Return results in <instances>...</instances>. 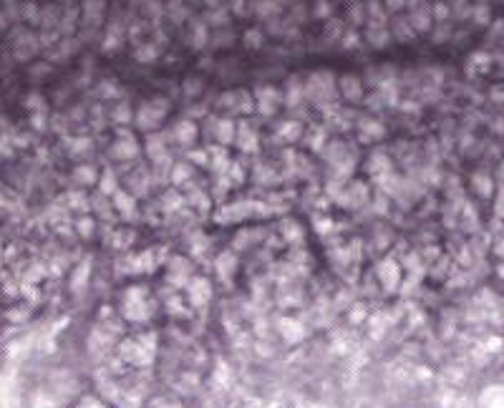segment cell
Segmentation results:
<instances>
[{"instance_id":"cell-1","label":"cell","mask_w":504,"mask_h":408,"mask_svg":"<svg viewBox=\"0 0 504 408\" xmlns=\"http://www.w3.org/2000/svg\"><path fill=\"white\" fill-rule=\"evenodd\" d=\"M167 114H169V101L167 98H151V101H144L139 106L134 121L142 131H156L162 126V121L167 118Z\"/></svg>"},{"instance_id":"cell-2","label":"cell","mask_w":504,"mask_h":408,"mask_svg":"<svg viewBox=\"0 0 504 408\" xmlns=\"http://www.w3.org/2000/svg\"><path fill=\"white\" fill-rule=\"evenodd\" d=\"M335 78L326 73V71H318V73H313L310 78H308V84H305V96H310V98H315V101H328V98H333L335 96Z\"/></svg>"},{"instance_id":"cell-3","label":"cell","mask_w":504,"mask_h":408,"mask_svg":"<svg viewBox=\"0 0 504 408\" xmlns=\"http://www.w3.org/2000/svg\"><path fill=\"white\" fill-rule=\"evenodd\" d=\"M255 104H257V111L263 116H272L277 111V106L283 104V93L272 86H260L255 88Z\"/></svg>"},{"instance_id":"cell-4","label":"cell","mask_w":504,"mask_h":408,"mask_svg":"<svg viewBox=\"0 0 504 408\" xmlns=\"http://www.w3.org/2000/svg\"><path fill=\"white\" fill-rule=\"evenodd\" d=\"M207 124H209L207 134L209 136H214L222 146L232 144V141L237 139V124H235L232 118H212Z\"/></svg>"},{"instance_id":"cell-5","label":"cell","mask_w":504,"mask_h":408,"mask_svg":"<svg viewBox=\"0 0 504 408\" xmlns=\"http://www.w3.org/2000/svg\"><path fill=\"white\" fill-rule=\"evenodd\" d=\"M139 154V144L129 131H119V139L111 144V156L114 159H134Z\"/></svg>"},{"instance_id":"cell-6","label":"cell","mask_w":504,"mask_h":408,"mask_svg":"<svg viewBox=\"0 0 504 408\" xmlns=\"http://www.w3.org/2000/svg\"><path fill=\"white\" fill-rule=\"evenodd\" d=\"M338 88H340L343 98H348V101H360L363 98V84H360L358 76H351V73L340 76L338 78Z\"/></svg>"},{"instance_id":"cell-7","label":"cell","mask_w":504,"mask_h":408,"mask_svg":"<svg viewBox=\"0 0 504 408\" xmlns=\"http://www.w3.org/2000/svg\"><path fill=\"white\" fill-rule=\"evenodd\" d=\"M13 51H15V58H21V60L30 58V56L38 51V38H35L33 33H21V35L15 38Z\"/></svg>"},{"instance_id":"cell-8","label":"cell","mask_w":504,"mask_h":408,"mask_svg":"<svg viewBox=\"0 0 504 408\" xmlns=\"http://www.w3.org/2000/svg\"><path fill=\"white\" fill-rule=\"evenodd\" d=\"M169 139H174V141L182 144V146L192 144V141L197 139V124H194V121H179L177 126L172 129Z\"/></svg>"},{"instance_id":"cell-9","label":"cell","mask_w":504,"mask_h":408,"mask_svg":"<svg viewBox=\"0 0 504 408\" xmlns=\"http://www.w3.org/2000/svg\"><path fill=\"white\" fill-rule=\"evenodd\" d=\"M147 154H149V159L151 161H164L169 154H167V139L162 136V134H149V139H147Z\"/></svg>"},{"instance_id":"cell-10","label":"cell","mask_w":504,"mask_h":408,"mask_svg":"<svg viewBox=\"0 0 504 408\" xmlns=\"http://www.w3.org/2000/svg\"><path fill=\"white\" fill-rule=\"evenodd\" d=\"M235 144H237L242 151H257V136H255V131L250 129L247 121H242L237 126V139H235Z\"/></svg>"},{"instance_id":"cell-11","label":"cell","mask_w":504,"mask_h":408,"mask_svg":"<svg viewBox=\"0 0 504 408\" xmlns=\"http://www.w3.org/2000/svg\"><path fill=\"white\" fill-rule=\"evenodd\" d=\"M305 101V84H300V78H290L285 86V104L288 106H300Z\"/></svg>"},{"instance_id":"cell-12","label":"cell","mask_w":504,"mask_h":408,"mask_svg":"<svg viewBox=\"0 0 504 408\" xmlns=\"http://www.w3.org/2000/svg\"><path fill=\"white\" fill-rule=\"evenodd\" d=\"M358 129H360L363 136H371V139H381V136H384V126H381V121H376V118H360Z\"/></svg>"},{"instance_id":"cell-13","label":"cell","mask_w":504,"mask_h":408,"mask_svg":"<svg viewBox=\"0 0 504 408\" xmlns=\"http://www.w3.org/2000/svg\"><path fill=\"white\" fill-rule=\"evenodd\" d=\"M114 204H116V209H119L121 214H126V217H129V214H134V209H136L134 197H131L129 192H121V189L114 194Z\"/></svg>"},{"instance_id":"cell-14","label":"cell","mask_w":504,"mask_h":408,"mask_svg":"<svg viewBox=\"0 0 504 408\" xmlns=\"http://www.w3.org/2000/svg\"><path fill=\"white\" fill-rule=\"evenodd\" d=\"M101 13H104V0H86L84 3V18L91 21V26H96L101 21Z\"/></svg>"},{"instance_id":"cell-15","label":"cell","mask_w":504,"mask_h":408,"mask_svg":"<svg viewBox=\"0 0 504 408\" xmlns=\"http://www.w3.org/2000/svg\"><path fill=\"white\" fill-rule=\"evenodd\" d=\"M472 187H474V192L479 197H492V192H494V184H492V179L487 174H474L472 176Z\"/></svg>"},{"instance_id":"cell-16","label":"cell","mask_w":504,"mask_h":408,"mask_svg":"<svg viewBox=\"0 0 504 408\" xmlns=\"http://www.w3.org/2000/svg\"><path fill=\"white\" fill-rule=\"evenodd\" d=\"M98 189H101V194H116V192H119V181H116V174H114L111 169H106V172L101 174Z\"/></svg>"},{"instance_id":"cell-17","label":"cell","mask_w":504,"mask_h":408,"mask_svg":"<svg viewBox=\"0 0 504 408\" xmlns=\"http://www.w3.org/2000/svg\"><path fill=\"white\" fill-rule=\"evenodd\" d=\"M73 179L78 184H96V169L91 164H81V167L73 169Z\"/></svg>"},{"instance_id":"cell-18","label":"cell","mask_w":504,"mask_h":408,"mask_svg":"<svg viewBox=\"0 0 504 408\" xmlns=\"http://www.w3.org/2000/svg\"><path fill=\"white\" fill-rule=\"evenodd\" d=\"M388 30H384L381 26H371V33H368V40H371V46L373 48H384L386 43H388Z\"/></svg>"},{"instance_id":"cell-19","label":"cell","mask_w":504,"mask_h":408,"mask_svg":"<svg viewBox=\"0 0 504 408\" xmlns=\"http://www.w3.org/2000/svg\"><path fill=\"white\" fill-rule=\"evenodd\" d=\"M189 40H192V46H194L197 51L205 48V43H207V28H205V23L194 21V33L189 35Z\"/></svg>"},{"instance_id":"cell-20","label":"cell","mask_w":504,"mask_h":408,"mask_svg":"<svg viewBox=\"0 0 504 408\" xmlns=\"http://www.w3.org/2000/svg\"><path fill=\"white\" fill-rule=\"evenodd\" d=\"M368 169H371L373 174H378V172H388V156H386L384 151H376V154L371 156Z\"/></svg>"},{"instance_id":"cell-21","label":"cell","mask_w":504,"mask_h":408,"mask_svg":"<svg viewBox=\"0 0 504 408\" xmlns=\"http://www.w3.org/2000/svg\"><path fill=\"white\" fill-rule=\"evenodd\" d=\"M189 176H192V167H187V164H174L172 167V184H182Z\"/></svg>"},{"instance_id":"cell-22","label":"cell","mask_w":504,"mask_h":408,"mask_svg":"<svg viewBox=\"0 0 504 408\" xmlns=\"http://www.w3.org/2000/svg\"><path fill=\"white\" fill-rule=\"evenodd\" d=\"M429 23H431V15H429L426 10H416L414 15H411V26H414V30H426L429 28Z\"/></svg>"},{"instance_id":"cell-23","label":"cell","mask_w":504,"mask_h":408,"mask_svg":"<svg viewBox=\"0 0 504 408\" xmlns=\"http://www.w3.org/2000/svg\"><path fill=\"white\" fill-rule=\"evenodd\" d=\"M111 116H114L116 124H129V121H131V109H129L126 104H119V106L114 109V114H111Z\"/></svg>"},{"instance_id":"cell-24","label":"cell","mask_w":504,"mask_h":408,"mask_svg":"<svg viewBox=\"0 0 504 408\" xmlns=\"http://www.w3.org/2000/svg\"><path fill=\"white\" fill-rule=\"evenodd\" d=\"M134 184V194H144L147 192V176H144V172H139V174L134 176H129V187Z\"/></svg>"},{"instance_id":"cell-25","label":"cell","mask_w":504,"mask_h":408,"mask_svg":"<svg viewBox=\"0 0 504 408\" xmlns=\"http://www.w3.org/2000/svg\"><path fill=\"white\" fill-rule=\"evenodd\" d=\"M202 88H205L202 86V78H192V76H189V78L184 81V93H187V96H197Z\"/></svg>"},{"instance_id":"cell-26","label":"cell","mask_w":504,"mask_h":408,"mask_svg":"<svg viewBox=\"0 0 504 408\" xmlns=\"http://www.w3.org/2000/svg\"><path fill=\"white\" fill-rule=\"evenodd\" d=\"M285 139H297L300 136V124L297 121H285V126H283V131H280Z\"/></svg>"},{"instance_id":"cell-27","label":"cell","mask_w":504,"mask_h":408,"mask_svg":"<svg viewBox=\"0 0 504 408\" xmlns=\"http://www.w3.org/2000/svg\"><path fill=\"white\" fill-rule=\"evenodd\" d=\"M245 43H247L250 48H260V46H263L260 30H247V33H245Z\"/></svg>"},{"instance_id":"cell-28","label":"cell","mask_w":504,"mask_h":408,"mask_svg":"<svg viewBox=\"0 0 504 408\" xmlns=\"http://www.w3.org/2000/svg\"><path fill=\"white\" fill-rule=\"evenodd\" d=\"M474 18L479 21V26L489 23V13H487V8H484V5H481V8H474Z\"/></svg>"},{"instance_id":"cell-29","label":"cell","mask_w":504,"mask_h":408,"mask_svg":"<svg viewBox=\"0 0 504 408\" xmlns=\"http://www.w3.org/2000/svg\"><path fill=\"white\" fill-rule=\"evenodd\" d=\"M78 232L84 234V237H89V234L93 232V222H91V219H81V222H78Z\"/></svg>"},{"instance_id":"cell-30","label":"cell","mask_w":504,"mask_h":408,"mask_svg":"<svg viewBox=\"0 0 504 408\" xmlns=\"http://www.w3.org/2000/svg\"><path fill=\"white\" fill-rule=\"evenodd\" d=\"M406 3H409V0H386V8H388V10H401Z\"/></svg>"},{"instance_id":"cell-31","label":"cell","mask_w":504,"mask_h":408,"mask_svg":"<svg viewBox=\"0 0 504 408\" xmlns=\"http://www.w3.org/2000/svg\"><path fill=\"white\" fill-rule=\"evenodd\" d=\"M497 214H504V189L499 192V199H497Z\"/></svg>"},{"instance_id":"cell-32","label":"cell","mask_w":504,"mask_h":408,"mask_svg":"<svg viewBox=\"0 0 504 408\" xmlns=\"http://www.w3.org/2000/svg\"><path fill=\"white\" fill-rule=\"evenodd\" d=\"M434 13H436V18H439V21H444V18H446V8H444V5H436V8H434Z\"/></svg>"},{"instance_id":"cell-33","label":"cell","mask_w":504,"mask_h":408,"mask_svg":"<svg viewBox=\"0 0 504 408\" xmlns=\"http://www.w3.org/2000/svg\"><path fill=\"white\" fill-rule=\"evenodd\" d=\"M343 46H346V48H351V46H358V35H348Z\"/></svg>"},{"instance_id":"cell-34","label":"cell","mask_w":504,"mask_h":408,"mask_svg":"<svg viewBox=\"0 0 504 408\" xmlns=\"http://www.w3.org/2000/svg\"><path fill=\"white\" fill-rule=\"evenodd\" d=\"M209 5H219V0H207Z\"/></svg>"}]
</instances>
